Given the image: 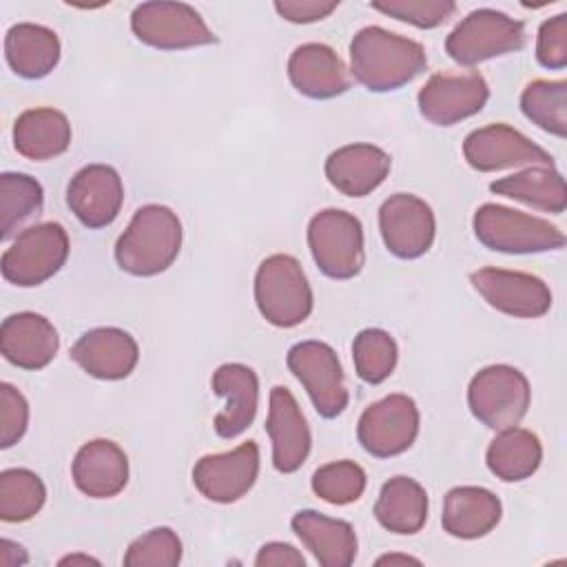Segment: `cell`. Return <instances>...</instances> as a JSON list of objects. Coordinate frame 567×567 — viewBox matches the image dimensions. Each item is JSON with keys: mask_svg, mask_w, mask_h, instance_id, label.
Instances as JSON below:
<instances>
[{"mask_svg": "<svg viewBox=\"0 0 567 567\" xmlns=\"http://www.w3.org/2000/svg\"><path fill=\"white\" fill-rule=\"evenodd\" d=\"M4 58L16 75L40 80L60 62L58 33L33 22L13 24L4 35Z\"/></svg>", "mask_w": 567, "mask_h": 567, "instance_id": "4316f807", "label": "cell"}, {"mask_svg": "<svg viewBox=\"0 0 567 567\" xmlns=\"http://www.w3.org/2000/svg\"><path fill=\"white\" fill-rule=\"evenodd\" d=\"M71 144V124L62 111L42 106L18 115L13 124L16 151L33 162H47L62 155Z\"/></svg>", "mask_w": 567, "mask_h": 567, "instance_id": "83f0119b", "label": "cell"}, {"mask_svg": "<svg viewBox=\"0 0 567 567\" xmlns=\"http://www.w3.org/2000/svg\"><path fill=\"white\" fill-rule=\"evenodd\" d=\"M463 157L478 173L512 166H554V157L543 146L503 122L472 131L463 140Z\"/></svg>", "mask_w": 567, "mask_h": 567, "instance_id": "4fadbf2b", "label": "cell"}, {"mask_svg": "<svg viewBox=\"0 0 567 567\" xmlns=\"http://www.w3.org/2000/svg\"><path fill=\"white\" fill-rule=\"evenodd\" d=\"M536 60L554 71L567 66V13H558L538 27Z\"/></svg>", "mask_w": 567, "mask_h": 567, "instance_id": "ab89813d", "label": "cell"}, {"mask_svg": "<svg viewBox=\"0 0 567 567\" xmlns=\"http://www.w3.org/2000/svg\"><path fill=\"white\" fill-rule=\"evenodd\" d=\"M259 474V447L246 441L221 454H206L193 467V483L213 503H235L250 492Z\"/></svg>", "mask_w": 567, "mask_h": 567, "instance_id": "2e32d148", "label": "cell"}, {"mask_svg": "<svg viewBox=\"0 0 567 567\" xmlns=\"http://www.w3.org/2000/svg\"><path fill=\"white\" fill-rule=\"evenodd\" d=\"M374 516L392 534H416L427 520V492L410 476H394L383 483Z\"/></svg>", "mask_w": 567, "mask_h": 567, "instance_id": "f1b7e54d", "label": "cell"}, {"mask_svg": "<svg viewBox=\"0 0 567 567\" xmlns=\"http://www.w3.org/2000/svg\"><path fill=\"white\" fill-rule=\"evenodd\" d=\"M58 330L38 312L9 315L0 326V352L22 370L47 368L58 354Z\"/></svg>", "mask_w": 567, "mask_h": 567, "instance_id": "44dd1931", "label": "cell"}, {"mask_svg": "<svg viewBox=\"0 0 567 567\" xmlns=\"http://www.w3.org/2000/svg\"><path fill=\"white\" fill-rule=\"evenodd\" d=\"M421 565L419 558H412V556H405V554H388V556H381L377 558V565Z\"/></svg>", "mask_w": 567, "mask_h": 567, "instance_id": "ee69618b", "label": "cell"}, {"mask_svg": "<svg viewBox=\"0 0 567 567\" xmlns=\"http://www.w3.org/2000/svg\"><path fill=\"white\" fill-rule=\"evenodd\" d=\"M47 501L42 478L27 467H11L0 474V518L22 523L33 518Z\"/></svg>", "mask_w": 567, "mask_h": 567, "instance_id": "836d02e7", "label": "cell"}, {"mask_svg": "<svg viewBox=\"0 0 567 567\" xmlns=\"http://www.w3.org/2000/svg\"><path fill=\"white\" fill-rule=\"evenodd\" d=\"M182 560V540L171 527H155L137 536L126 554V567H175Z\"/></svg>", "mask_w": 567, "mask_h": 567, "instance_id": "8d00e7d4", "label": "cell"}, {"mask_svg": "<svg viewBox=\"0 0 567 567\" xmlns=\"http://www.w3.org/2000/svg\"><path fill=\"white\" fill-rule=\"evenodd\" d=\"M100 565V560L91 558V556H84V554H71V556H64L58 560V565Z\"/></svg>", "mask_w": 567, "mask_h": 567, "instance_id": "f6af8a7d", "label": "cell"}, {"mask_svg": "<svg viewBox=\"0 0 567 567\" xmlns=\"http://www.w3.org/2000/svg\"><path fill=\"white\" fill-rule=\"evenodd\" d=\"M472 226L476 239L496 252L532 255L565 246V235L558 226L501 204L478 206Z\"/></svg>", "mask_w": 567, "mask_h": 567, "instance_id": "277c9868", "label": "cell"}, {"mask_svg": "<svg viewBox=\"0 0 567 567\" xmlns=\"http://www.w3.org/2000/svg\"><path fill=\"white\" fill-rule=\"evenodd\" d=\"M501 498L478 485L452 487L443 501L441 525L454 538L474 540L487 536L501 520Z\"/></svg>", "mask_w": 567, "mask_h": 567, "instance_id": "484cf974", "label": "cell"}, {"mask_svg": "<svg viewBox=\"0 0 567 567\" xmlns=\"http://www.w3.org/2000/svg\"><path fill=\"white\" fill-rule=\"evenodd\" d=\"M474 290L498 312L520 319H536L549 312V286L529 272L505 268H478L470 275Z\"/></svg>", "mask_w": 567, "mask_h": 567, "instance_id": "9a60e30c", "label": "cell"}, {"mask_svg": "<svg viewBox=\"0 0 567 567\" xmlns=\"http://www.w3.org/2000/svg\"><path fill=\"white\" fill-rule=\"evenodd\" d=\"M312 288L292 255H270L255 272V303L277 328H295L312 312Z\"/></svg>", "mask_w": 567, "mask_h": 567, "instance_id": "3957f363", "label": "cell"}, {"mask_svg": "<svg viewBox=\"0 0 567 567\" xmlns=\"http://www.w3.org/2000/svg\"><path fill=\"white\" fill-rule=\"evenodd\" d=\"M71 476L84 496L111 498L128 483V458L115 441L93 439L78 450Z\"/></svg>", "mask_w": 567, "mask_h": 567, "instance_id": "603a6c76", "label": "cell"}, {"mask_svg": "<svg viewBox=\"0 0 567 567\" xmlns=\"http://www.w3.org/2000/svg\"><path fill=\"white\" fill-rule=\"evenodd\" d=\"M71 359L95 379L120 381L135 370L140 346L126 330L104 326L86 330L73 343Z\"/></svg>", "mask_w": 567, "mask_h": 567, "instance_id": "d6986e66", "label": "cell"}, {"mask_svg": "<svg viewBox=\"0 0 567 567\" xmlns=\"http://www.w3.org/2000/svg\"><path fill=\"white\" fill-rule=\"evenodd\" d=\"M390 166L392 159L383 148L374 144H348L328 155L326 177L339 193L365 197L385 182Z\"/></svg>", "mask_w": 567, "mask_h": 567, "instance_id": "cb8c5ba5", "label": "cell"}, {"mask_svg": "<svg viewBox=\"0 0 567 567\" xmlns=\"http://www.w3.org/2000/svg\"><path fill=\"white\" fill-rule=\"evenodd\" d=\"M525 44V24L496 9H476L467 13L445 38V53L474 66L485 60L520 51Z\"/></svg>", "mask_w": 567, "mask_h": 567, "instance_id": "8992f818", "label": "cell"}, {"mask_svg": "<svg viewBox=\"0 0 567 567\" xmlns=\"http://www.w3.org/2000/svg\"><path fill=\"white\" fill-rule=\"evenodd\" d=\"M379 230L388 252L399 259H416L432 248L436 219L421 197L394 193L379 208Z\"/></svg>", "mask_w": 567, "mask_h": 567, "instance_id": "5bb4252c", "label": "cell"}, {"mask_svg": "<svg viewBox=\"0 0 567 567\" xmlns=\"http://www.w3.org/2000/svg\"><path fill=\"white\" fill-rule=\"evenodd\" d=\"M308 246L317 268L330 279H352L363 268V226L352 213L319 210L308 224Z\"/></svg>", "mask_w": 567, "mask_h": 567, "instance_id": "ba28073f", "label": "cell"}, {"mask_svg": "<svg viewBox=\"0 0 567 567\" xmlns=\"http://www.w3.org/2000/svg\"><path fill=\"white\" fill-rule=\"evenodd\" d=\"M69 257V235L58 221H44L18 233L2 252V277L20 288L40 286L51 279Z\"/></svg>", "mask_w": 567, "mask_h": 567, "instance_id": "52a82bcc", "label": "cell"}, {"mask_svg": "<svg viewBox=\"0 0 567 567\" xmlns=\"http://www.w3.org/2000/svg\"><path fill=\"white\" fill-rule=\"evenodd\" d=\"M421 414L408 394H388L363 410L357 423L361 447L377 456L390 458L412 447L419 434Z\"/></svg>", "mask_w": 567, "mask_h": 567, "instance_id": "8fae6325", "label": "cell"}, {"mask_svg": "<svg viewBox=\"0 0 567 567\" xmlns=\"http://www.w3.org/2000/svg\"><path fill=\"white\" fill-rule=\"evenodd\" d=\"M124 202L120 173L109 164L80 168L66 186V204L86 228H104L115 221Z\"/></svg>", "mask_w": 567, "mask_h": 567, "instance_id": "e0dca14e", "label": "cell"}, {"mask_svg": "<svg viewBox=\"0 0 567 567\" xmlns=\"http://www.w3.org/2000/svg\"><path fill=\"white\" fill-rule=\"evenodd\" d=\"M489 190L551 215H560L567 208L565 177L554 166H527L520 173L492 182Z\"/></svg>", "mask_w": 567, "mask_h": 567, "instance_id": "f546056e", "label": "cell"}, {"mask_svg": "<svg viewBox=\"0 0 567 567\" xmlns=\"http://www.w3.org/2000/svg\"><path fill=\"white\" fill-rule=\"evenodd\" d=\"M532 390L527 377L505 363L478 370L467 388V405L485 427L507 430L523 421L529 410Z\"/></svg>", "mask_w": 567, "mask_h": 567, "instance_id": "5b68a950", "label": "cell"}, {"mask_svg": "<svg viewBox=\"0 0 567 567\" xmlns=\"http://www.w3.org/2000/svg\"><path fill=\"white\" fill-rule=\"evenodd\" d=\"M44 204V190L40 182L24 173L0 175V230L2 239H9L18 226L33 215H40Z\"/></svg>", "mask_w": 567, "mask_h": 567, "instance_id": "d6a6232c", "label": "cell"}, {"mask_svg": "<svg viewBox=\"0 0 567 567\" xmlns=\"http://www.w3.org/2000/svg\"><path fill=\"white\" fill-rule=\"evenodd\" d=\"M523 115L538 128L565 137L567 135V82L534 80L520 93Z\"/></svg>", "mask_w": 567, "mask_h": 567, "instance_id": "1f68e13d", "label": "cell"}, {"mask_svg": "<svg viewBox=\"0 0 567 567\" xmlns=\"http://www.w3.org/2000/svg\"><path fill=\"white\" fill-rule=\"evenodd\" d=\"M29 425V403L18 388L0 383V447L16 445Z\"/></svg>", "mask_w": 567, "mask_h": 567, "instance_id": "f35d334b", "label": "cell"}, {"mask_svg": "<svg viewBox=\"0 0 567 567\" xmlns=\"http://www.w3.org/2000/svg\"><path fill=\"white\" fill-rule=\"evenodd\" d=\"M213 392L226 399L224 410L215 414V432L221 439L239 436L257 414L259 379L252 368L244 363H224L213 372Z\"/></svg>", "mask_w": 567, "mask_h": 567, "instance_id": "7402d4cb", "label": "cell"}, {"mask_svg": "<svg viewBox=\"0 0 567 567\" xmlns=\"http://www.w3.org/2000/svg\"><path fill=\"white\" fill-rule=\"evenodd\" d=\"M255 565L257 567H303L306 558L301 556V551L288 543H266L259 547L257 556H255Z\"/></svg>", "mask_w": 567, "mask_h": 567, "instance_id": "b9f144b4", "label": "cell"}, {"mask_svg": "<svg viewBox=\"0 0 567 567\" xmlns=\"http://www.w3.org/2000/svg\"><path fill=\"white\" fill-rule=\"evenodd\" d=\"M485 461L496 478L505 483L525 481L538 470L543 461V445L534 432L514 425L501 430L492 439Z\"/></svg>", "mask_w": 567, "mask_h": 567, "instance_id": "4dcf8cb0", "label": "cell"}, {"mask_svg": "<svg viewBox=\"0 0 567 567\" xmlns=\"http://www.w3.org/2000/svg\"><path fill=\"white\" fill-rule=\"evenodd\" d=\"M365 472L354 461H332L312 474V492L330 505H348L365 492Z\"/></svg>", "mask_w": 567, "mask_h": 567, "instance_id": "d590c367", "label": "cell"}, {"mask_svg": "<svg viewBox=\"0 0 567 567\" xmlns=\"http://www.w3.org/2000/svg\"><path fill=\"white\" fill-rule=\"evenodd\" d=\"M427 66L421 42L383 27H363L350 42V75L372 93L405 86Z\"/></svg>", "mask_w": 567, "mask_h": 567, "instance_id": "6da1fadb", "label": "cell"}, {"mask_svg": "<svg viewBox=\"0 0 567 567\" xmlns=\"http://www.w3.org/2000/svg\"><path fill=\"white\" fill-rule=\"evenodd\" d=\"M0 563L7 567H16V565H24L27 563V554L22 547H18L16 543H11L9 538L0 540Z\"/></svg>", "mask_w": 567, "mask_h": 567, "instance_id": "7bdbcfd3", "label": "cell"}, {"mask_svg": "<svg viewBox=\"0 0 567 567\" xmlns=\"http://www.w3.org/2000/svg\"><path fill=\"white\" fill-rule=\"evenodd\" d=\"M288 370L306 388L315 410L334 419L348 408V390L337 352L323 341H299L288 350Z\"/></svg>", "mask_w": 567, "mask_h": 567, "instance_id": "30bf717a", "label": "cell"}, {"mask_svg": "<svg viewBox=\"0 0 567 567\" xmlns=\"http://www.w3.org/2000/svg\"><path fill=\"white\" fill-rule=\"evenodd\" d=\"M487 100L489 86L478 71L434 73L416 95L421 115L436 126H452L476 115Z\"/></svg>", "mask_w": 567, "mask_h": 567, "instance_id": "7c38bea8", "label": "cell"}, {"mask_svg": "<svg viewBox=\"0 0 567 567\" xmlns=\"http://www.w3.org/2000/svg\"><path fill=\"white\" fill-rule=\"evenodd\" d=\"M266 432L272 443L275 470L281 474L297 472L310 454L312 436L297 399L284 385H275L270 390Z\"/></svg>", "mask_w": 567, "mask_h": 567, "instance_id": "ac0fdd59", "label": "cell"}, {"mask_svg": "<svg viewBox=\"0 0 567 567\" xmlns=\"http://www.w3.org/2000/svg\"><path fill=\"white\" fill-rule=\"evenodd\" d=\"M370 7L383 16H390L419 29L441 27L456 11V4L452 0H381L372 2Z\"/></svg>", "mask_w": 567, "mask_h": 567, "instance_id": "74e56055", "label": "cell"}, {"mask_svg": "<svg viewBox=\"0 0 567 567\" xmlns=\"http://www.w3.org/2000/svg\"><path fill=\"white\" fill-rule=\"evenodd\" d=\"M303 547L323 567H350L357 558V534L348 520L330 518L315 509H299L290 520Z\"/></svg>", "mask_w": 567, "mask_h": 567, "instance_id": "d4e9b609", "label": "cell"}, {"mask_svg": "<svg viewBox=\"0 0 567 567\" xmlns=\"http://www.w3.org/2000/svg\"><path fill=\"white\" fill-rule=\"evenodd\" d=\"M339 7L337 0H277L275 11L295 24H310L328 18Z\"/></svg>", "mask_w": 567, "mask_h": 567, "instance_id": "60d3db41", "label": "cell"}, {"mask_svg": "<svg viewBox=\"0 0 567 567\" xmlns=\"http://www.w3.org/2000/svg\"><path fill=\"white\" fill-rule=\"evenodd\" d=\"M399 348L390 332L365 328L352 341V361L357 377L370 385L383 383L396 368Z\"/></svg>", "mask_w": 567, "mask_h": 567, "instance_id": "e575fe53", "label": "cell"}, {"mask_svg": "<svg viewBox=\"0 0 567 567\" xmlns=\"http://www.w3.org/2000/svg\"><path fill=\"white\" fill-rule=\"evenodd\" d=\"M182 248V221L162 204L135 210L126 230L117 237L115 261L133 277H155L173 266Z\"/></svg>", "mask_w": 567, "mask_h": 567, "instance_id": "7a4b0ae2", "label": "cell"}, {"mask_svg": "<svg viewBox=\"0 0 567 567\" xmlns=\"http://www.w3.org/2000/svg\"><path fill=\"white\" fill-rule=\"evenodd\" d=\"M288 78L310 100H332L343 95L352 84L346 62L334 49L321 42H306L290 53Z\"/></svg>", "mask_w": 567, "mask_h": 567, "instance_id": "ffe728a7", "label": "cell"}, {"mask_svg": "<svg viewBox=\"0 0 567 567\" xmlns=\"http://www.w3.org/2000/svg\"><path fill=\"white\" fill-rule=\"evenodd\" d=\"M131 29L142 44L159 51L217 42V35L208 29L199 11L186 2H142L131 13Z\"/></svg>", "mask_w": 567, "mask_h": 567, "instance_id": "9c48e42d", "label": "cell"}]
</instances>
